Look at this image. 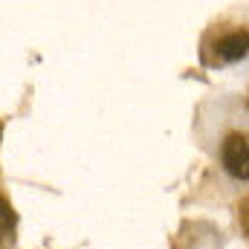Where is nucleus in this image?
Listing matches in <instances>:
<instances>
[{"mask_svg":"<svg viewBox=\"0 0 249 249\" xmlns=\"http://www.w3.org/2000/svg\"><path fill=\"white\" fill-rule=\"evenodd\" d=\"M238 223H241V232L249 238V194L238 203Z\"/></svg>","mask_w":249,"mask_h":249,"instance_id":"7ed1b4c3","label":"nucleus"},{"mask_svg":"<svg viewBox=\"0 0 249 249\" xmlns=\"http://www.w3.org/2000/svg\"><path fill=\"white\" fill-rule=\"evenodd\" d=\"M214 53H217V58H220V61H226V64L247 58V55H249V32H247V29L226 32L223 38H217Z\"/></svg>","mask_w":249,"mask_h":249,"instance_id":"f03ea898","label":"nucleus"},{"mask_svg":"<svg viewBox=\"0 0 249 249\" xmlns=\"http://www.w3.org/2000/svg\"><path fill=\"white\" fill-rule=\"evenodd\" d=\"M0 241H3V220H0Z\"/></svg>","mask_w":249,"mask_h":249,"instance_id":"20e7f679","label":"nucleus"},{"mask_svg":"<svg viewBox=\"0 0 249 249\" xmlns=\"http://www.w3.org/2000/svg\"><path fill=\"white\" fill-rule=\"evenodd\" d=\"M247 107H249V96H247Z\"/></svg>","mask_w":249,"mask_h":249,"instance_id":"39448f33","label":"nucleus"},{"mask_svg":"<svg viewBox=\"0 0 249 249\" xmlns=\"http://www.w3.org/2000/svg\"><path fill=\"white\" fill-rule=\"evenodd\" d=\"M220 162L235 180H249V133H229L220 145Z\"/></svg>","mask_w":249,"mask_h":249,"instance_id":"f257e3e1","label":"nucleus"}]
</instances>
